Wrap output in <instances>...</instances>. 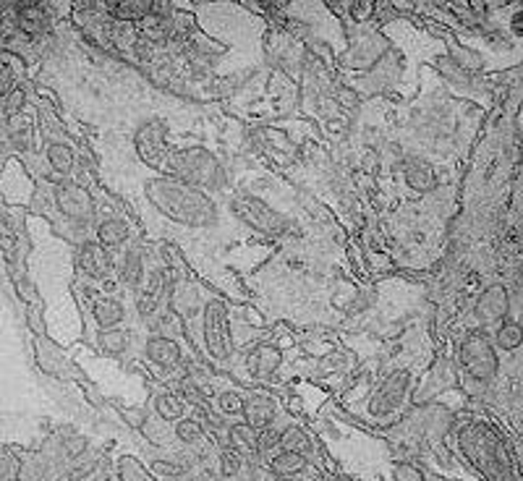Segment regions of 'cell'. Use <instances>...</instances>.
I'll list each match as a JSON object with an SVG mask.
<instances>
[{
	"instance_id": "obj_21",
	"label": "cell",
	"mask_w": 523,
	"mask_h": 481,
	"mask_svg": "<svg viewBox=\"0 0 523 481\" xmlns=\"http://www.w3.org/2000/svg\"><path fill=\"white\" fill-rule=\"evenodd\" d=\"M521 327L515 324V322H502L497 329V335H495V340H497V348H502V351H515L518 345H521Z\"/></svg>"
},
{
	"instance_id": "obj_30",
	"label": "cell",
	"mask_w": 523,
	"mask_h": 481,
	"mask_svg": "<svg viewBox=\"0 0 523 481\" xmlns=\"http://www.w3.org/2000/svg\"><path fill=\"white\" fill-rule=\"evenodd\" d=\"M440 71H445V76H448V79H453V81H460V84H466L468 81V76H466V71H463V68H460L458 63H455V60H453V58H440Z\"/></svg>"
},
{
	"instance_id": "obj_6",
	"label": "cell",
	"mask_w": 523,
	"mask_h": 481,
	"mask_svg": "<svg viewBox=\"0 0 523 481\" xmlns=\"http://www.w3.org/2000/svg\"><path fill=\"white\" fill-rule=\"evenodd\" d=\"M411 387V371L408 369H395L390 377L382 382L374 398H371V413L377 416H385V413H393V411L401 408L403 398L408 393Z\"/></svg>"
},
{
	"instance_id": "obj_12",
	"label": "cell",
	"mask_w": 523,
	"mask_h": 481,
	"mask_svg": "<svg viewBox=\"0 0 523 481\" xmlns=\"http://www.w3.org/2000/svg\"><path fill=\"white\" fill-rule=\"evenodd\" d=\"M243 416H246V426H251L254 432H262L265 426L273 424V418H275L273 401H267V398L243 401Z\"/></svg>"
},
{
	"instance_id": "obj_11",
	"label": "cell",
	"mask_w": 523,
	"mask_h": 481,
	"mask_svg": "<svg viewBox=\"0 0 523 481\" xmlns=\"http://www.w3.org/2000/svg\"><path fill=\"white\" fill-rule=\"evenodd\" d=\"M403 176H406L411 189L418 194H427L437 189V173L432 170V165L424 160H416V157L406 160L403 162Z\"/></svg>"
},
{
	"instance_id": "obj_22",
	"label": "cell",
	"mask_w": 523,
	"mask_h": 481,
	"mask_svg": "<svg viewBox=\"0 0 523 481\" xmlns=\"http://www.w3.org/2000/svg\"><path fill=\"white\" fill-rule=\"evenodd\" d=\"M121 275H123V280L129 282L131 288H139V282H142V278H144V267H142L139 251H131L129 257L123 259Z\"/></svg>"
},
{
	"instance_id": "obj_32",
	"label": "cell",
	"mask_w": 523,
	"mask_h": 481,
	"mask_svg": "<svg viewBox=\"0 0 523 481\" xmlns=\"http://www.w3.org/2000/svg\"><path fill=\"white\" fill-rule=\"evenodd\" d=\"M453 60H455V63H458L463 71H474V68H482V58L474 56L471 50H460V53L453 58Z\"/></svg>"
},
{
	"instance_id": "obj_10",
	"label": "cell",
	"mask_w": 523,
	"mask_h": 481,
	"mask_svg": "<svg viewBox=\"0 0 523 481\" xmlns=\"http://www.w3.org/2000/svg\"><path fill=\"white\" fill-rule=\"evenodd\" d=\"M170 288H173V282H170L168 273L162 267L149 273V278L144 282V290L139 293V312H142V317H152L170 298Z\"/></svg>"
},
{
	"instance_id": "obj_7",
	"label": "cell",
	"mask_w": 523,
	"mask_h": 481,
	"mask_svg": "<svg viewBox=\"0 0 523 481\" xmlns=\"http://www.w3.org/2000/svg\"><path fill=\"white\" fill-rule=\"evenodd\" d=\"M56 199H58V209H60L65 217H71V220L87 223L89 217L95 215V201H92L89 191H84V189L76 186V184H60L58 186Z\"/></svg>"
},
{
	"instance_id": "obj_20",
	"label": "cell",
	"mask_w": 523,
	"mask_h": 481,
	"mask_svg": "<svg viewBox=\"0 0 523 481\" xmlns=\"http://www.w3.org/2000/svg\"><path fill=\"white\" fill-rule=\"evenodd\" d=\"M48 160H50V165H53V170H56V173H60V176L71 173V168H73V152H71V147L53 144L48 149Z\"/></svg>"
},
{
	"instance_id": "obj_14",
	"label": "cell",
	"mask_w": 523,
	"mask_h": 481,
	"mask_svg": "<svg viewBox=\"0 0 523 481\" xmlns=\"http://www.w3.org/2000/svg\"><path fill=\"white\" fill-rule=\"evenodd\" d=\"M147 356L160 366H176L181 361V348L173 337H152L147 343Z\"/></svg>"
},
{
	"instance_id": "obj_27",
	"label": "cell",
	"mask_w": 523,
	"mask_h": 481,
	"mask_svg": "<svg viewBox=\"0 0 523 481\" xmlns=\"http://www.w3.org/2000/svg\"><path fill=\"white\" fill-rule=\"evenodd\" d=\"M157 413H160L162 418L173 421V418H178L184 413V406H181V401H178L176 395H162L160 401H157Z\"/></svg>"
},
{
	"instance_id": "obj_9",
	"label": "cell",
	"mask_w": 523,
	"mask_h": 481,
	"mask_svg": "<svg viewBox=\"0 0 523 481\" xmlns=\"http://www.w3.org/2000/svg\"><path fill=\"white\" fill-rule=\"evenodd\" d=\"M165 139H168V126H165V120H160V118L147 120L137 134V149H139V154H142V160L152 162V165L154 162H160L162 152H165Z\"/></svg>"
},
{
	"instance_id": "obj_25",
	"label": "cell",
	"mask_w": 523,
	"mask_h": 481,
	"mask_svg": "<svg viewBox=\"0 0 523 481\" xmlns=\"http://www.w3.org/2000/svg\"><path fill=\"white\" fill-rule=\"evenodd\" d=\"M110 9H113L115 18H126V21H131V18L147 16L149 9H152V3H110Z\"/></svg>"
},
{
	"instance_id": "obj_1",
	"label": "cell",
	"mask_w": 523,
	"mask_h": 481,
	"mask_svg": "<svg viewBox=\"0 0 523 481\" xmlns=\"http://www.w3.org/2000/svg\"><path fill=\"white\" fill-rule=\"evenodd\" d=\"M152 196L168 215L178 217L181 223H204L207 217H212V204H209L201 194H196L191 186L186 184H173V181H157L152 184Z\"/></svg>"
},
{
	"instance_id": "obj_29",
	"label": "cell",
	"mask_w": 523,
	"mask_h": 481,
	"mask_svg": "<svg viewBox=\"0 0 523 481\" xmlns=\"http://www.w3.org/2000/svg\"><path fill=\"white\" fill-rule=\"evenodd\" d=\"M176 434L181 437L184 442H194V440H199L201 434H204V429H201L199 421H194V418H184L181 424H178Z\"/></svg>"
},
{
	"instance_id": "obj_17",
	"label": "cell",
	"mask_w": 523,
	"mask_h": 481,
	"mask_svg": "<svg viewBox=\"0 0 523 481\" xmlns=\"http://www.w3.org/2000/svg\"><path fill=\"white\" fill-rule=\"evenodd\" d=\"M123 240H129V225L123 220H105V223L97 225V243L102 249L121 246Z\"/></svg>"
},
{
	"instance_id": "obj_19",
	"label": "cell",
	"mask_w": 523,
	"mask_h": 481,
	"mask_svg": "<svg viewBox=\"0 0 523 481\" xmlns=\"http://www.w3.org/2000/svg\"><path fill=\"white\" fill-rule=\"evenodd\" d=\"M304 468H306V458L301 455V453L282 450L280 455L273 458V471L280 473V476H298Z\"/></svg>"
},
{
	"instance_id": "obj_28",
	"label": "cell",
	"mask_w": 523,
	"mask_h": 481,
	"mask_svg": "<svg viewBox=\"0 0 523 481\" xmlns=\"http://www.w3.org/2000/svg\"><path fill=\"white\" fill-rule=\"evenodd\" d=\"M218 406L226 416H241L243 413V398L238 393H223L220 395Z\"/></svg>"
},
{
	"instance_id": "obj_31",
	"label": "cell",
	"mask_w": 523,
	"mask_h": 481,
	"mask_svg": "<svg viewBox=\"0 0 523 481\" xmlns=\"http://www.w3.org/2000/svg\"><path fill=\"white\" fill-rule=\"evenodd\" d=\"M220 465H223V473H226V476H236V473H238V465H241V458H238L236 450L228 448L226 453L220 455Z\"/></svg>"
},
{
	"instance_id": "obj_23",
	"label": "cell",
	"mask_w": 523,
	"mask_h": 481,
	"mask_svg": "<svg viewBox=\"0 0 523 481\" xmlns=\"http://www.w3.org/2000/svg\"><path fill=\"white\" fill-rule=\"evenodd\" d=\"M238 448L251 450V453L257 450V432H254L251 426L241 424V426H233V429H231V450L238 453Z\"/></svg>"
},
{
	"instance_id": "obj_16",
	"label": "cell",
	"mask_w": 523,
	"mask_h": 481,
	"mask_svg": "<svg viewBox=\"0 0 523 481\" xmlns=\"http://www.w3.org/2000/svg\"><path fill=\"white\" fill-rule=\"evenodd\" d=\"M168 301L173 304V309H170L173 314H189V317H191V314L199 309V293H196V288L189 285V282H178V285H173V288H170Z\"/></svg>"
},
{
	"instance_id": "obj_18",
	"label": "cell",
	"mask_w": 523,
	"mask_h": 481,
	"mask_svg": "<svg viewBox=\"0 0 523 481\" xmlns=\"http://www.w3.org/2000/svg\"><path fill=\"white\" fill-rule=\"evenodd\" d=\"M123 317H126V309H123L121 301L115 298H100L95 304V319L102 324L105 329H113L115 324H121Z\"/></svg>"
},
{
	"instance_id": "obj_15",
	"label": "cell",
	"mask_w": 523,
	"mask_h": 481,
	"mask_svg": "<svg viewBox=\"0 0 523 481\" xmlns=\"http://www.w3.org/2000/svg\"><path fill=\"white\" fill-rule=\"evenodd\" d=\"M282 361V353L273 345H259L257 351L249 356V369L257 374V377H270L273 371H278Z\"/></svg>"
},
{
	"instance_id": "obj_24",
	"label": "cell",
	"mask_w": 523,
	"mask_h": 481,
	"mask_svg": "<svg viewBox=\"0 0 523 481\" xmlns=\"http://www.w3.org/2000/svg\"><path fill=\"white\" fill-rule=\"evenodd\" d=\"M100 345H102V351H107V353H123L126 351V345H129V335L118 327L105 329L102 335H100Z\"/></svg>"
},
{
	"instance_id": "obj_26",
	"label": "cell",
	"mask_w": 523,
	"mask_h": 481,
	"mask_svg": "<svg viewBox=\"0 0 523 481\" xmlns=\"http://www.w3.org/2000/svg\"><path fill=\"white\" fill-rule=\"evenodd\" d=\"M280 445H282V450H290V453H301V455H304V450L309 448V437H306L301 429H285L280 437Z\"/></svg>"
},
{
	"instance_id": "obj_5",
	"label": "cell",
	"mask_w": 523,
	"mask_h": 481,
	"mask_svg": "<svg viewBox=\"0 0 523 481\" xmlns=\"http://www.w3.org/2000/svg\"><path fill=\"white\" fill-rule=\"evenodd\" d=\"M204 340H207V351L215 359H226L231 353V340H228V312L226 304L212 298L204 306Z\"/></svg>"
},
{
	"instance_id": "obj_34",
	"label": "cell",
	"mask_w": 523,
	"mask_h": 481,
	"mask_svg": "<svg viewBox=\"0 0 523 481\" xmlns=\"http://www.w3.org/2000/svg\"><path fill=\"white\" fill-rule=\"evenodd\" d=\"M371 9H374V3H359V6H354V18H369Z\"/></svg>"
},
{
	"instance_id": "obj_13",
	"label": "cell",
	"mask_w": 523,
	"mask_h": 481,
	"mask_svg": "<svg viewBox=\"0 0 523 481\" xmlns=\"http://www.w3.org/2000/svg\"><path fill=\"white\" fill-rule=\"evenodd\" d=\"M79 267L89 278H102L110 267V259L105 254V249L100 243H84L79 251Z\"/></svg>"
},
{
	"instance_id": "obj_4",
	"label": "cell",
	"mask_w": 523,
	"mask_h": 481,
	"mask_svg": "<svg viewBox=\"0 0 523 481\" xmlns=\"http://www.w3.org/2000/svg\"><path fill=\"white\" fill-rule=\"evenodd\" d=\"M233 212L241 217L243 223H249L251 228H257L262 233H270V236H278V233L285 231V217L278 215L275 209H270L262 199H254V196H241V199L233 201Z\"/></svg>"
},
{
	"instance_id": "obj_33",
	"label": "cell",
	"mask_w": 523,
	"mask_h": 481,
	"mask_svg": "<svg viewBox=\"0 0 523 481\" xmlns=\"http://www.w3.org/2000/svg\"><path fill=\"white\" fill-rule=\"evenodd\" d=\"M398 481H424L421 479V473L413 468V465H398Z\"/></svg>"
},
{
	"instance_id": "obj_3",
	"label": "cell",
	"mask_w": 523,
	"mask_h": 481,
	"mask_svg": "<svg viewBox=\"0 0 523 481\" xmlns=\"http://www.w3.org/2000/svg\"><path fill=\"white\" fill-rule=\"evenodd\" d=\"M460 364L476 379H490L497 371V353L484 335H471L460 348Z\"/></svg>"
},
{
	"instance_id": "obj_35",
	"label": "cell",
	"mask_w": 523,
	"mask_h": 481,
	"mask_svg": "<svg viewBox=\"0 0 523 481\" xmlns=\"http://www.w3.org/2000/svg\"><path fill=\"white\" fill-rule=\"evenodd\" d=\"M521 18H523V14L518 11V14L513 16V34H521Z\"/></svg>"
},
{
	"instance_id": "obj_2",
	"label": "cell",
	"mask_w": 523,
	"mask_h": 481,
	"mask_svg": "<svg viewBox=\"0 0 523 481\" xmlns=\"http://www.w3.org/2000/svg\"><path fill=\"white\" fill-rule=\"evenodd\" d=\"M170 168L186 186H207L218 178V162L204 149H189L173 157Z\"/></svg>"
},
{
	"instance_id": "obj_8",
	"label": "cell",
	"mask_w": 523,
	"mask_h": 481,
	"mask_svg": "<svg viewBox=\"0 0 523 481\" xmlns=\"http://www.w3.org/2000/svg\"><path fill=\"white\" fill-rule=\"evenodd\" d=\"M507 309H510V296H507V288L505 285H490L487 290H482V296L476 301V319L482 322V324H495V322H502L505 319Z\"/></svg>"
}]
</instances>
